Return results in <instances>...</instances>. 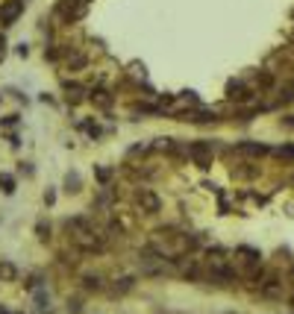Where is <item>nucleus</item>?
<instances>
[{
    "label": "nucleus",
    "mask_w": 294,
    "mask_h": 314,
    "mask_svg": "<svg viewBox=\"0 0 294 314\" xmlns=\"http://www.w3.org/2000/svg\"><path fill=\"white\" fill-rule=\"evenodd\" d=\"M132 203H135V209H139L141 214H159V211H162V197L147 185H135Z\"/></svg>",
    "instance_id": "1"
},
{
    "label": "nucleus",
    "mask_w": 294,
    "mask_h": 314,
    "mask_svg": "<svg viewBox=\"0 0 294 314\" xmlns=\"http://www.w3.org/2000/svg\"><path fill=\"white\" fill-rule=\"evenodd\" d=\"M212 156H215V144L212 141H191L186 144V159L188 162H194L197 167H209L212 164Z\"/></svg>",
    "instance_id": "2"
},
{
    "label": "nucleus",
    "mask_w": 294,
    "mask_h": 314,
    "mask_svg": "<svg viewBox=\"0 0 294 314\" xmlns=\"http://www.w3.org/2000/svg\"><path fill=\"white\" fill-rule=\"evenodd\" d=\"M118 94H112L109 88H88V103H94V109H100V112H112V106H115Z\"/></svg>",
    "instance_id": "3"
},
{
    "label": "nucleus",
    "mask_w": 294,
    "mask_h": 314,
    "mask_svg": "<svg viewBox=\"0 0 294 314\" xmlns=\"http://www.w3.org/2000/svg\"><path fill=\"white\" fill-rule=\"evenodd\" d=\"M62 97L68 106H80L88 100V88L82 82H62Z\"/></svg>",
    "instance_id": "4"
},
{
    "label": "nucleus",
    "mask_w": 294,
    "mask_h": 314,
    "mask_svg": "<svg viewBox=\"0 0 294 314\" xmlns=\"http://www.w3.org/2000/svg\"><path fill=\"white\" fill-rule=\"evenodd\" d=\"M21 12H24V0H9V3H3V9H0V23H3V27H12V23L18 21Z\"/></svg>",
    "instance_id": "5"
},
{
    "label": "nucleus",
    "mask_w": 294,
    "mask_h": 314,
    "mask_svg": "<svg viewBox=\"0 0 294 314\" xmlns=\"http://www.w3.org/2000/svg\"><path fill=\"white\" fill-rule=\"evenodd\" d=\"M77 129H80V132H85L92 141H100L106 135V129L100 127L97 120H92V117H88V120H77Z\"/></svg>",
    "instance_id": "6"
},
{
    "label": "nucleus",
    "mask_w": 294,
    "mask_h": 314,
    "mask_svg": "<svg viewBox=\"0 0 294 314\" xmlns=\"http://www.w3.org/2000/svg\"><path fill=\"white\" fill-rule=\"evenodd\" d=\"M18 279H21V268L9 258H0V282H18Z\"/></svg>",
    "instance_id": "7"
},
{
    "label": "nucleus",
    "mask_w": 294,
    "mask_h": 314,
    "mask_svg": "<svg viewBox=\"0 0 294 314\" xmlns=\"http://www.w3.org/2000/svg\"><path fill=\"white\" fill-rule=\"evenodd\" d=\"M132 288H135V279H132V276H124V279H115V282H112L109 294H112V297H121V294L132 291Z\"/></svg>",
    "instance_id": "8"
},
{
    "label": "nucleus",
    "mask_w": 294,
    "mask_h": 314,
    "mask_svg": "<svg viewBox=\"0 0 294 314\" xmlns=\"http://www.w3.org/2000/svg\"><path fill=\"white\" fill-rule=\"evenodd\" d=\"M33 300H35V308H38V311H50V294H47V285L44 288H35Z\"/></svg>",
    "instance_id": "9"
},
{
    "label": "nucleus",
    "mask_w": 294,
    "mask_h": 314,
    "mask_svg": "<svg viewBox=\"0 0 294 314\" xmlns=\"http://www.w3.org/2000/svg\"><path fill=\"white\" fill-rule=\"evenodd\" d=\"M65 191H68V194H80L82 191V176L77 174V171H71V174L65 176Z\"/></svg>",
    "instance_id": "10"
},
{
    "label": "nucleus",
    "mask_w": 294,
    "mask_h": 314,
    "mask_svg": "<svg viewBox=\"0 0 294 314\" xmlns=\"http://www.w3.org/2000/svg\"><path fill=\"white\" fill-rule=\"evenodd\" d=\"M103 288H106L103 276H82V291H85V294H92V291H103Z\"/></svg>",
    "instance_id": "11"
},
{
    "label": "nucleus",
    "mask_w": 294,
    "mask_h": 314,
    "mask_svg": "<svg viewBox=\"0 0 294 314\" xmlns=\"http://www.w3.org/2000/svg\"><path fill=\"white\" fill-rule=\"evenodd\" d=\"M235 150L244 153V156H265V153H268V147H265V144H250V141H244V144H238Z\"/></svg>",
    "instance_id": "12"
},
{
    "label": "nucleus",
    "mask_w": 294,
    "mask_h": 314,
    "mask_svg": "<svg viewBox=\"0 0 294 314\" xmlns=\"http://www.w3.org/2000/svg\"><path fill=\"white\" fill-rule=\"evenodd\" d=\"M15 185H18V182H15V176H12V174H0V191H3L6 197L15 194Z\"/></svg>",
    "instance_id": "13"
},
{
    "label": "nucleus",
    "mask_w": 294,
    "mask_h": 314,
    "mask_svg": "<svg viewBox=\"0 0 294 314\" xmlns=\"http://www.w3.org/2000/svg\"><path fill=\"white\" fill-rule=\"evenodd\" d=\"M24 288H27L30 294H33L35 288H44V276H41V273H30V276L24 279Z\"/></svg>",
    "instance_id": "14"
},
{
    "label": "nucleus",
    "mask_w": 294,
    "mask_h": 314,
    "mask_svg": "<svg viewBox=\"0 0 294 314\" xmlns=\"http://www.w3.org/2000/svg\"><path fill=\"white\" fill-rule=\"evenodd\" d=\"M94 176H97V182H100V188H106L109 182H112V176H115V171H112V167H94Z\"/></svg>",
    "instance_id": "15"
},
{
    "label": "nucleus",
    "mask_w": 294,
    "mask_h": 314,
    "mask_svg": "<svg viewBox=\"0 0 294 314\" xmlns=\"http://www.w3.org/2000/svg\"><path fill=\"white\" fill-rule=\"evenodd\" d=\"M50 232H53V229H50V223H47V221L35 223V235H38V241H44V244H47V241H50Z\"/></svg>",
    "instance_id": "16"
},
{
    "label": "nucleus",
    "mask_w": 294,
    "mask_h": 314,
    "mask_svg": "<svg viewBox=\"0 0 294 314\" xmlns=\"http://www.w3.org/2000/svg\"><path fill=\"white\" fill-rule=\"evenodd\" d=\"M253 174H256V167H238L235 171V176H241V179H250Z\"/></svg>",
    "instance_id": "17"
},
{
    "label": "nucleus",
    "mask_w": 294,
    "mask_h": 314,
    "mask_svg": "<svg viewBox=\"0 0 294 314\" xmlns=\"http://www.w3.org/2000/svg\"><path fill=\"white\" fill-rule=\"evenodd\" d=\"M18 174H24V176H33L35 174V167L30 162H21V167H18Z\"/></svg>",
    "instance_id": "18"
},
{
    "label": "nucleus",
    "mask_w": 294,
    "mask_h": 314,
    "mask_svg": "<svg viewBox=\"0 0 294 314\" xmlns=\"http://www.w3.org/2000/svg\"><path fill=\"white\" fill-rule=\"evenodd\" d=\"M68 311H71V314H80V311H82L80 300H68Z\"/></svg>",
    "instance_id": "19"
},
{
    "label": "nucleus",
    "mask_w": 294,
    "mask_h": 314,
    "mask_svg": "<svg viewBox=\"0 0 294 314\" xmlns=\"http://www.w3.org/2000/svg\"><path fill=\"white\" fill-rule=\"evenodd\" d=\"M277 153H280L282 159H291V162H294V147H280Z\"/></svg>",
    "instance_id": "20"
},
{
    "label": "nucleus",
    "mask_w": 294,
    "mask_h": 314,
    "mask_svg": "<svg viewBox=\"0 0 294 314\" xmlns=\"http://www.w3.org/2000/svg\"><path fill=\"white\" fill-rule=\"evenodd\" d=\"M18 120H21V115H9L3 117V127H18Z\"/></svg>",
    "instance_id": "21"
},
{
    "label": "nucleus",
    "mask_w": 294,
    "mask_h": 314,
    "mask_svg": "<svg viewBox=\"0 0 294 314\" xmlns=\"http://www.w3.org/2000/svg\"><path fill=\"white\" fill-rule=\"evenodd\" d=\"M56 203V191L50 188V191H44V206H53Z\"/></svg>",
    "instance_id": "22"
},
{
    "label": "nucleus",
    "mask_w": 294,
    "mask_h": 314,
    "mask_svg": "<svg viewBox=\"0 0 294 314\" xmlns=\"http://www.w3.org/2000/svg\"><path fill=\"white\" fill-rule=\"evenodd\" d=\"M9 144H12V147H15V150H18V147H21V138H18V135L12 132V135H9Z\"/></svg>",
    "instance_id": "23"
},
{
    "label": "nucleus",
    "mask_w": 294,
    "mask_h": 314,
    "mask_svg": "<svg viewBox=\"0 0 294 314\" xmlns=\"http://www.w3.org/2000/svg\"><path fill=\"white\" fill-rule=\"evenodd\" d=\"M3 56H6V38L0 35V62H3Z\"/></svg>",
    "instance_id": "24"
},
{
    "label": "nucleus",
    "mask_w": 294,
    "mask_h": 314,
    "mask_svg": "<svg viewBox=\"0 0 294 314\" xmlns=\"http://www.w3.org/2000/svg\"><path fill=\"white\" fill-rule=\"evenodd\" d=\"M288 279H291V285H294V264H291V270H288Z\"/></svg>",
    "instance_id": "25"
},
{
    "label": "nucleus",
    "mask_w": 294,
    "mask_h": 314,
    "mask_svg": "<svg viewBox=\"0 0 294 314\" xmlns=\"http://www.w3.org/2000/svg\"><path fill=\"white\" fill-rule=\"evenodd\" d=\"M0 103H3V94H0Z\"/></svg>",
    "instance_id": "26"
},
{
    "label": "nucleus",
    "mask_w": 294,
    "mask_h": 314,
    "mask_svg": "<svg viewBox=\"0 0 294 314\" xmlns=\"http://www.w3.org/2000/svg\"><path fill=\"white\" fill-rule=\"evenodd\" d=\"M47 314H50V311H47Z\"/></svg>",
    "instance_id": "27"
}]
</instances>
